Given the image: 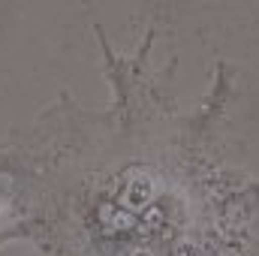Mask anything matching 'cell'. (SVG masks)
I'll list each match as a JSON object with an SVG mask.
<instances>
[{
	"mask_svg": "<svg viewBox=\"0 0 259 256\" xmlns=\"http://www.w3.org/2000/svg\"><path fill=\"white\" fill-rule=\"evenodd\" d=\"M112 109L69 94L36 121L33 139L0 145L15 220L0 244L30 241L49 256H247L259 223V178L211 154V124L229 100V69L184 112L151 72L157 27L136 55L97 27Z\"/></svg>",
	"mask_w": 259,
	"mask_h": 256,
	"instance_id": "obj_1",
	"label": "cell"
}]
</instances>
